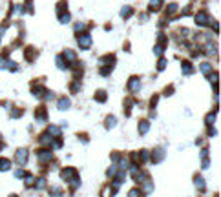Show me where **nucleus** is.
Listing matches in <instances>:
<instances>
[{"mask_svg": "<svg viewBox=\"0 0 221 197\" xmlns=\"http://www.w3.org/2000/svg\"><path fill=\"white\" fill-rule=\"evenodd\" d=\"M71 177L77 179V172H75L73 168H64V170L60 172V179H62V181H71Z\"/></svg>", "mask_w": 221, "mask_h": 197, "instance_id": "nucleus-1", "label": "nucleus"}, {"mask_svg": "<svg viewBox=\"0 0 221 197\" xmlns=\"http://www.w3.org/2000/svg\"><path fill=\"white\" fill-rule=\"evenodd\" d=\"M77 40H79V46L82 48V49H86V48H90L91 46V37L90 35H77Z\"/></svg>", "mask_w": 221, "mask_h": 197, "instance_id": "nucleus-2", "label": "nucleus"}, {"mask_svg": "<svg viewBox=\"0 0 221 197\" xmlns=\"http://www.w3.org/2000/svg\"><path fill=\"white\" fill-rule=\"evenodd\" d=\"M210 22V19H208V15L205 13V11H199L198 15H196V24L198 26H206Z\"/></svg>", "mask_w": 221, "mask_h": 197, "instance_id": "nucleus-3", "label": "nucleus"}, {"mask_svg": "<svg viewBox=\"0 0 221 197\" xmlns=\"http://www.w3.org/2000/svg\"><path fill=\"white\" fill-rule=\"evenodd\" d=\"M128 90H130V91H134V93H137V91L141 90V80L137 79V77H132L130 82H128Z\"/></svg>", "mask_w": 221, "mask_h": 197, "instance_id": "nucleus-4", "label": "nucleus"}, {"mask_svg": "<svg viewBox=\"0 0 221 197\" xmlns=\"http://www.w3.org/2000/svg\"><path fill=\"white\" fill-rule=\"evenodd\" d=\"M15 159H17L19 164H26V162H28V150H19L17 155H15Z\"/></svg>", "mask_w": 221, "mask_h": 197, "instance_id": "nucleus-5", "label": "nucleus"}, {"mask_svg": "<svg viewBox=\"0 0 221 197\" xmlns=\"http://www.w3.org/2000/svg\"><path fill=\"white\" fill-rule=\"evenodd\" d=\"M70 106H71V100H70L68 97L59 98V102H57V108H59V110H68Z\"/></svg>", "mask_w": 221, "mask_h": 197, "instance_id": "nucleus-6", "label": "nucleus"}, {"mask_svg": "<svg viewBox=\"0 0 221 197\" xmlns=\"http://www.w3.org/2000/svg\"><path fill=\"white\" fill-rule=\"evenodd\" d=\"M154 162H159V161H163L164 159V150L163 148H157V150H154Z\"/></svg>", "mask_w": 221, "mask_h": 197, "instance_id": "nucleus-7", "label": "nucleus"}, {"mask_svg": "<svg viewBox=\"0 0 221 197\" xmlns=\"http://www.w3.org/2000/svg\"><path fill=\"white\" fill-rule=\"evenodd\" d=\"M51 159H53V153H51V152H40L39 153L40 162H48V161H51Z\"/></svg>", "mask_w": 221, "mask_h": 197, "instance_id": "nucleus-8", "label": "nucleus"}, {"mask_svg": "<svg viewBox=\"0 0 221 197\" xmlns=\"http://www.w3.org/2000/svg\"><path fill=\"white\" fill-rule=\"evenodd\" d=\"M148 130H150V122H148V120H141V122H139V133H141V135H144Z\"/></svg>", "mask_w": 221, "mask_h": 197, "instance_id": "nucleus-9", "label": "nucleus"}, {"mask_svg": "<svg viewBox=\"0 0 221 197\" xmlns=\"http://www.w3.org/2000/svg\"><path fill=\"white\" fill-rule=\"evenodd\" d=\"M35 117H37V120H46V119H48L46 108H39V110H37V113H35Z\"/></svg>", "mask_w": 221, "mask_h": 197, "instance_id": "nucleus-10", "label": "nucleus"}, {"mask_svg": "<svg viewBox=\"0 0 221 197\" xmlns=\"http://www.w3.org/2000/svg\"><path fill=\"white\" fill-rule=\"evenodd\" d=\"M163 6V0H150V11H157Z\"/></svg>", "mask_w": 221, "mask_h": 197, "instance_id": "nucleus-11", "label": "nucleus"}, {"mask_svg": "<svg viewBox=\"0 0 221 197\" xmlns=\"http://www.w3.org/2000/svg\"><path fill=\"white\" fill-rule=\"evenodd\" d=\"M9 166H11V161H9V159H0V170H2V172L9 170Z\"/></svg>", "mask_w": 221, "mask_h": 197, "instance_id": "nucleus-12", "label": "nucleus"}, {"mask_svg": "<svg viewBox=\"0 0 221 197\" xmlns=\"http://www.w3.org/2000/svg\"><path fill=\"white\" fill-rule=\"evenodd\" d=\"M40 142H42V144H46V146L53 144V140H51V135H49V133H44V135L40 137Z\"/></svg>", "mask_w": 221, "mask_h": 197, "instance_id": "nucleus-13", "label": "nucleus"}, {"mask_svg": "<svg viewBox=\"0 0 221 197\" xmlns=\"http://www.w3.org/2000/svg\"><path fill=\"white\" fill-rule=\"evenodd\" d=\"M35 57H37V51H35L33 48H28V51H26V59H28V60H35Z\"/></svg>", "mask_w": 221, "mask_h": 197, "instance_id": "nucleus-14", "label": "nucleus"}, {"mask_svg": "<svg viewBox=\"0 0 221 197\" xmlns=\"http://www.w3.org/2000/svg\"><path fill=\"white\" fill-rule=\"evenodd\" d=\"M115 122H117V119L113 117V115H108V117H106V128H113Z\"/></svg>", "mask_w": 221, "mask_h": 197, "instance_id": "nucleus-15", "label": "nucleus"}, {"mask_svg": "<svg viewBox=\"0 0 221 197\" xmlns=\"http://www.w3.org/2000/svg\"><path fill=\"white\" fill-rule=\"evenodd\" d=\"M166 13H168V15H174V13H177V4H168V7H166Z\"/></svg>", "mask_w": 221, "mask_h": 197, "instance_id": "nucleus-16", "label": "nucleus"}, {"mask_svg": "<svg viewBox=\"0 0 221 197\" xmlns=\"http://www.w3.org/2000/svg\"><path fill=\"white\" fill-rule=\"evenodd\" d=\"M194 71V68L190 66V62H183V73L186 75V73H192Z\"/></svg>", "mask_w": 221, "mask_h": 197, "instance_id": "nucleus-17", "label": "nucleus"}, {"mask_svg": "<svg viewBox=\"0 0 221 197\" xmlns=\"http://www.w3.org/2000/svg\"><path fill=\"white\" fill-rule=\"evenodd\" d=\"M35 188L37 190H42V188H46V179H37V182H35Z\"/></svg>", "mask_w": 221, "mask_h": 197, "instance_id": "nucleus-18", "label": "nucleus"}, {"mask_svg": "<svg viewBox=\"0 0 221 197\" xmlns=\"http://www.w3.org/2000/svg\"><path fill=\"white\" fill-rule=\"evenodd\" d=\"M196 186H198V190H205V181L199 175H196Z\"/></svg>", "mask_w": 221, "mask_h": 197, "instance_id": "nucleus-19", "label": "nucleus"}, {"mask_svg": "<svg viewBox=\"0 0 221 197\" xmlns=\"http://www.w3.org/2000/svg\"><path fill=\"white\" fill-rule=\"evenodd\" d=\"M49 194H51V197H62V190L60 188H51Z\"/></svg>", "mask_w": 221, "mask_h": 197, "instance_id": "nucleus-20", "label": "nucleus"}, {"mask_svg": "<svg viewBox=\"0 0 221 197\" xmlns=\"http://www.w3.org/2000/svg\"><path fill=\"white\" fill-rule=\"evenodd\" d=\"M141 195H142V192L137 190V188H134V190H130V192H128V197H141Z\"/></svg>", "mask_w": 221, "mask_h": 197, "instance_id": "nucleus-21", "label": "nucleus"}, {"mask_svg": "<svg viewBox=\"0 0 221 197\" xmlns=\"http://www.w3.org/2000/svg\"><path fill=\"white\" fill-rule=\"evenodd\" d=\"M210 71H212V66L210 64H206V62L201 64V73H210Z\"/></svg>", "mask_w": 221, "mask_h": 197, "instance_id": "nucleus-22", "label": "nucleus"}, {"mask_svg": "<svg viewBox=\"0 0 221 197\" xmlns=\"http://www.w3.org/2000/svg\"><path fill=\"white\" fill-rule=\"evenodd\" d=\"M95 100H99V102H104V100H106V93H104V91H97V95H95Z\"/></svg>", "mask_w": 221, "mask_h": 197, "instance_id": "nucleus-23", "label": "nucleus"}, {"mask_svg": "<svg viewBox=\"0 0 221 197\" xmlns=\"http://www.w3.org/2000/svg\"><path fill=\"white\" fill-rule=\"evenodd\" d=\"M121 15H122L124 19L130 17V15H132V7H122V9H121Z\"/></svg>", "mask_w": 221, "mask_h": 197, "instance_id": "nucleus-24", "label": "nucleus"}, {"mask_svg": "<svg viewBox=\"0 0 221 197\" xmlns=\"http://www.w3.org/2000/svg\"><path fill=\"white\" fill-rule=\"evenodd\" d=\"M64 57H66V59L70 60V62H71V60H75V53H73V51H70V49H68V51H66V53H64Z\"/></svg>", "mask_w": 221, "mask_h": 197, "instance_id": "nucleus-25", "label": "nucleus"}, {"mask_svg": "<svg viewBox=\"0 0 221 197\" xmlns=\"http://www.w3.org/2000/svg\"><path fill=\"white\" fill-rule=\"evenodd\" d=\"M57 62H59L57 66H59L60 69H66V62H64V59H62V57H57Z\"/></svg>", "mask_w": 221, "mask_h": 197, "instance_id": "nucleus-26", "label": "nucleus"}, {"mask_svg": "<svg viewBox=\"0 0 221 197\" xmlns=\"http://www.w3.org/2000/svg\"><path fill=\"white\" fill-rule=\"evenodd\" d=\"M49 133H53V135H60V128H57V126H49Z\"/></svg>", "mask_w": 221, "mask_h": 197, "instance_id": "nucleus-27", "label": "nucleus"}, {"mask_svg": "<svg viewBox=\"0 0 221 197\" xmlns=\"http://www.w3.org/2000/svg\"><path fill=\"white\" fill-rule=\"evenodd\" d=\"M163 51H164V48L159 46V44H157V46H155V49H154V53H155V55H163Z\"/></svg>", "mask_w": 221, "mask_h": 197, "instance_id": "nucleus-28", "label": "nucleus"}, {"mask_svg": "<svg viewBox=\"0 0 221 197\" xmlns=\"http://www.w3.org/2000/svg\"><path fill=\"white\" fill-rule=\"evenodd\" d=\"M206 124H208V126H212V124H214V113H210V115L206 117Z\"/></svg>", "mask_w": 221, "mask_h": 197, "instance_id": "nucleus-29", "label": "nucleus"}, {"mask_svg": "<svg viewBox=\"0 0 221 197\" xmlns=\"http://www.w3.org/2000/svg\"><path fill=\"white\" fill-rule=\"evenodd\" d=\"M68 20H70V15H68V13H64V15H60V22H62V24H66Z\"/></svg>", "mask_w": 221, "mask_h": 197, "instance_id": "nucleus-30", "label": "nucleus"}, {"mask_svg": "<svg viewBox=\"0 0 221 197\" xmlns=\"http://www.w3.org/2000/svg\"><path fill=\"white\" fill-rule=\"evenodd\" d=\"M164 66H166V60L161 59V60H159V64H157V69H164Z\"/></svg>", "mask_w": 221, "mask_h": 197, "instance_id": "nucleus-31", "label": "nucleus"}, {"mask_svg": "<svg viewBox=\"0 0 221 197\" xmlns=\"http://www.w3.org/2000/svg\"><path fill=\"white\" fill-rule=\"evenodd\" d=\"M33 184V177L31 175H26V186H31Z\"/></svg>", "mask_w": 221, "mask_h": 197, "instance_id": "nucleus-32", "label": "nucleus"}, {"mask_svg": "<svg viewBox=\"0 0 221 197\" xmlns=\"http://www.w3.org/2000/svg\"><path fill=\"white\" fill-rule=\"evenodd\" d=\"M70 88H71V90H73V91H79L80 84H79V82H73V84H71V86H70Z\"/></svg>", "mask_w": 221, "mask_h": 197, "instance_id": "nucleus-33", "label": "nucleus"}, {"mask_svg": "<svg viewBox=\"0 0 221 197\" xmlns=\"http://www.w3.org/2000/svg\"><path fill=\"white\" fill-rule=\"evenodd\" d=\"M22 115V111L20 110H15V111H11V117H20Z\"/></svg>", "mask_w": 221, "mask_h": 197, "instance_id": "nucleus-34", "label": "nucleus"}, {"mask_svg": "<svg viewBox=\"0 0 221 197\" xmlns=\"http://www.w3.org/2000/svg\"><path fill=\"white\" fill-rule=\"evenodd\" d=\"M80 29H84V24H82V22L75 24V31H80Z\"/></svg>", "mask_w": 221, "mask_h": 197, "instance_id": "nucleus-35", "label": "nucleus"}, {"mask_svg": "<svg viewBox=\"0 0 221 197\" xmlns=\"http://www.w3.org/2000/svg\"><path fill=\"white\" fill-rule=\"evenodd\" d=\"M15 175H17V177H22V175H24V172H22V170H17V172H15Z\"/></svg>", "mask_w": 221, "mask_h": 197, "instance_id": "nucleus-36", "label": "nucleus"}, {"mask_svg": "<svg viewBox=\"0 0 221 197\" xmlns=\"http://www.w3.org/2000/svg\"><path fill=\"white\" fill-rule=\"evenodd\" d=\"M11 197H17V195H11Z\"/></svg>", "mask_w": 221, "mask_h": 197, "instance_id": "nucleus-37", "label": "nucleus"}]
</instances>
